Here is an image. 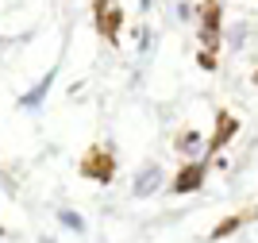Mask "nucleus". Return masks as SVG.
<instances>
[{
	"mask_svg": "<svg viewBox=\"0 0 258 243\" xmlns=\"http://www.w3.org/2000/svg\"><path fill=\"white\" fill-rule=\"evenodd\" d=\"M77 174L97 185H112L119 174V155L112 147V139H97L93 147H85V155L77 159Z\"/></svg>",
	"mask_w": 258,
	"mask_h": 243,
	"instance_id": "f257e3e1",
	"label": "nucleus"
},
{
	"mask_svg": "<svg viewBox=\"0 0 258 243\" xmlns=\"http://www.w3.org/2000/svg\"><path fill=\"white\" fill-rule=\"evenodd\" d=\"M139 8H143V12H151V0H139Z\"/></svg>",
	"mask_w": 258,
	"mask_h": 243,
	"instance_id": "f8f14e48",
	"label": "nucleus"
},
{
	"mask_svg": "<svg viewBox=\"0 0 258 243\" xmlns=\"http://www.w3.org/2000/svg\"><path fill=\"white\" fill-rule=\"evenodd\" d=\"M235 135H239V116H231L227 108H216V127H212V135H208V143H205V155L208 159L220 155Z\"/></svg>",
	"mask_w": 258,
	"mask_h": 243,
	"instance_id": "39448f33",
	"label": "nucleus"
},
{
	"mask_svg": "<svg viewBox=\"0 0 258 243\" xmlns=\"http://www.w3.org/2000/svg\"><path fill=\"white\" fill-rule=\"evenodd\" d=\"M173 151H181V155H193V151H205V135H201L197 127H185L181 135L173 139Z\"/></svg>",
	"mask_w": 258,
	"mask_h": 243,
	"instance_id": "1a4fd4ad",
	"label": "nucleus"
},
{
	"mask_svg": "<svg viewBox=\"0 0 258 243\" xmlns=\"http://www.w3.org/2000/svg\"><path fill=\"white\" fill-rule=\"evenodd\" d=\"M201 46L205 51H220L224 42H220V27H224V4L220 0H201Z\"/></svg>",
	"mask_w": 258,
	"mask_h": 243,
	"instance_id": "7ed1b4c3",
	"label": "nucleus"
},
{
	"mask_svg": "<svg viewBox=\"0 0 258 243\" xmlns=\"http://www.w3.org/2000/svg\"><path fill=\"white\" fill-rule=\"evenodd\" d=\"M205 181H208V155H201V159H189L185 166H177V174L170 178L166 189L173 197H185V193H201Z\"/></svg>",
	"mask_w": 258,
	"mask_h": 243,
	"instance_id": "f03ea898",
	"label": "nucleus"
},
{
	"mask_svg": "<svg viewBox=\"0 0 258 243\" xmlns=\"http://www.w3.org/2000/svg\"><path fill=\"white\" fill-rule=\"evenodd\" d=\"M197 66L212 74V70H216V51H205V46H201V54H197Z\"/></svg>",
	"mask_w": 258,
	"mask_h": 243,
	"instance_id": "9b49d317",
	"label": "nucleus"
},
{
	"mask_svg": "<svg viewBox=\"0 0 258 243\" xmlns=\"http://www.w3.org/2000/svg\"><path fill=\"white\" fill-rule=\"evenodd\" d=\"M54 77H58V66H50V70H46V77L39 85H35V89H27V93H20V101H16V105L20 108H27V112H35V108L43 105L46 101V93H50V85H54Z\"/></svg>",
	"mask_w": 258,
	"mask_h": 243,
	"instance_id": "0eeeda50",
	"label": "nucleus"
},
{
	"mask_svg": "<svg viewBox=\"0 0 258 243\" xmlns=\"http://www.w3.org/2000/svg\"><path fill=\"white\" fill-rule=\"evenodd\" d=\"M250 81H254V85H258V70H254V77H250Z\"/></svg>",
	"mask_w": 258,
	"mask_h": 243,
	"instance_id": "ddd939ff",
	"label": "nucleus"
},
{
	"mask_svg": "<svg viewBox=\"0 0 258 243\" xmlns=\"http://www.w3.org/2000/svg\"><path fill=\"white\" fill-rule=\"evenodd\" d=\"M123 8H119L116 0H93V23H97V35L108 42H116L119 31H123Z\"/></svg>",
	"mask_w": 258,
	"mask_h": 243,
	"instance_id": "20e7f679",
	"label": "nucleus"
},
{
	"mask_svg": "<svg viewBox=\"0 0 258 243\" xmlns=\"http://www.w3.org/2000/svg\"><path fill=\"white\" fill-rule=\"evenodd\" d=\"M54 220L62 224L66 232H77V235H81V232L89 228V224H85V216H81V212H74V209H54Z\"/></svg>",
	"mask_w": 258,
	"mask_h": 243,
	"instance_id": "9d476101",
	"label": "nucleus"
},
{
	"mask_svg": "<svg viewBox=\"0 0 258 243\" xmlns=\"http://www.w3.org/2000/svg\"><path fill=\"white\" fill-rule=\"evenodd\" d=\"M250 220H258V205H247L243 212H231V216H224V220H220V224L212 228V232H208V243L227 239V235H235L239 228H247Z\"/></svg>",
	"mask_w": 258,
	"mask_h": 243,
	"instance_id": "423d86ee",
	"label": "nucleus"
},
{
	"mask_svg": "<svg viewBox=\"0 0 258 243\" xmlns=\"http://www.w3.org/2000/svg\"><path fill=\"white\" fill-rule=\"evenodd\" d=\"M158 185H162V166H154V162H151V166H147L139 178H135V185H131V197H151Z\"/></svg>",
	"mask_w": 258,
	"mask_h": 243,
	"instance_id": "6e6552de",
	"label": "nucleus"
}]
</instances>
